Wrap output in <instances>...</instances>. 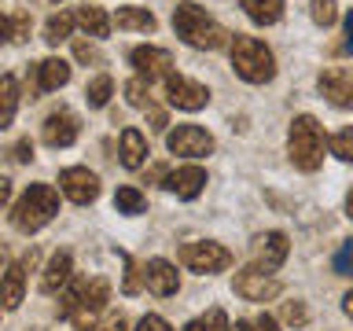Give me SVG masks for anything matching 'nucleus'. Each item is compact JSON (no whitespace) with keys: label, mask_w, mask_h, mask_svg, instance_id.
Here are the masks:
<instances>
[{"label":"nucleus","mask_w":353,"mask_h":331,"mask_svg":"<svg viewBox=\"0 0 353 331\" xmlns=\"http://www.w3.org/2000/svg\"><path fill=\"white\" fill-rule=\"evenodd\" d=\"M346 217L353 221V188H350V192H346Z\"/></svg>","instance_id":"49530a36"},{"label":"nucleus","mask_w":353,"mask_h":331,"mask_svg":"<svg viewBox=\"0 0 353 331\" xmlns=\"http://www.w3.org/2000/svg\"><path fill=\"white\" fill-rule=\"evenodd\" d=\"M110 92H114V81H110L107 74H99V77H92V81H88L85 99H88V107H107Z\"/></svg>","instance_id":"cd10ccee"},{"label":"nucleus","mask_w":353,"mask_h":331,"mask_svg":"<svg viewBox=\"0 0 353 331\" xmlns=\"http://www.w3.org/2000/svg\"><path fill=\"white\" fill-rule=\"evenodd\" d=\"M148 162V140L140 129H121V166L125 170H140Z\"/></svg>","instance_id":"412c9836"},{"label":"nucleus","mask_w":353,"mask_h":331,"mask_svg":"<svg viewBox=\"0 0 353 331\" xmlns=\"http://www.w3.org/2000/svg\"><path fill=\"white\" fill-rule=\"evenodd\" d=\"M0 33H4L11 44H22V41L30 37V11H11V15H4Z\"/></svg>","instance_id":"bb28decb"},{"label":"nucleus","mask_w":353,"mask_h":331,"mask_svg":"<svg viewBox=\"0 0 353 331\" xmlns=\"http://www.w3.org/2000/svg\"><path fill=\"white\" fill-rule=\"evenodd\" d=\"M125 99L132 107H151V81H143V77H132V81H125Z\"/></svg>","instance_id":"c756f323"},{"label":"nucleus","mask_w":353,"mask_h":331,"mask_svg":"<svg viewBox=\"0 0 353 331\" xmlns=\"http://www.w3.org/2000/svg\"><path fill=\"white\" fill-rule=\"evenodd\" d=\"M309 15H313V22L316 26H335V19H339V8H335V0H313V11H309Z\"/></svg>","instance_id":"473e14b6"},{"label":"nucleus","mask_w":353,"mask_h":331,"mask_svg":"<svg viewBox=\"0 0 353 331\" xmlns=\"http://www.w3.org/2000/svg\"><path fill=\"white\" fill-rule=\"evenodd\" d=\"M74 19H77V26H81L88 37H96V41L110 37V26H114V19H110L103 8H96V4H81L74 11Z\"/></svg>","instance_id":"a211bd4d"},{"label":"nucleus","mask_w":353,"mask_h":331,"mask_svg":"<svg viewBox=\"0 0 353 331\" xmlns=\"http://www.w3.org/2000/svg\"><path fill=\"white\" fill-rule=\"evenodd\" d=\"M33 331H37V328H33Z\"/></svg>","instance_id":"09e8293b"},{"label":"nucleus","mask_w":353,"mask_h":331,"mask_svg":"<svg viewBox=\"0 0 353 331\" xmlns=\"http://www.w3.org/2000/svg\"><path fill=\"white\" fill-rule=\"evenodd\" d=\"M254 328H258V331H280V324H276V317H269V313H261L258 320H254Z\"/></svg>","instance_id":"a19ab883"},{"label":"nucleus","mask_w":353,"mask_h":331,"mask_svg":"<svg viewBox=\"0 0 353 331\" xmlns=\"http://www.w3.org/2000/svg\"><path fill=\"white\" fill-rule=\"evenodd\" d=\"M74 22H77V19L70 15V11H55V15H52L48 22H44V44H52V48H55V44L70 41Z\"/></svg>","instance_id":"393cba45"},{"label":"nucleus","mask_w":353,"mask_h":331,"mask_svg":"<svg viewBox=\"0 0 353 331\" xmlns=\"http://www.w3.org/2000/svg\"><path fill=\"white\" fill-rule=\"evenodd\" d=\"M228 55H232V70H236L247 85H269L276 77V55L265 41L258 37H243L236 33L228 44Z\"/></svg>","instance_id":"f03ea898"},{"label":"nucleus","mask_w":353,"mask_h":331,"mask_svg":"<svg viewBox=\"0 0 353 331\" xmlns=\"http://www.w3.org/2000/svg\"><path fill=\"white\" fill-rule=\"evenodd\" d=\"M206 331H232V324H228V317L221 313V309H210L206 313Z\"/></svg>","instance_id":"4c0bfd02"},{"label":"nucleus","mask_w":353,"mask_h":331,"mask_svg":"<svg viewBox=\"0 0 353 331\" xmlns=\"http://www.w3.org/2000/svg\"><path fill=\"white\" fill-rule=\"evenodd\" d=\"M184 331H206V317H199V320H188Z\"/></svg>","instance_id":"37998d69"},{"label":"nucleus","mask_w":353,"mask_h":331,"mask_svg":"<svg viewBox=\"0 0 353 331\" xmlns=\"http://www.w3.org/2000/svg\"><path fill=\"white\" fill-rule=\"evenodd\" d=\"M11 159H15V162H30L33 159V140H19L15 148H11Z\"/></svg>","instance_id":"ea45409f"},{"label":"nucleus","mask_w":353,"mask_h":331,"mask_svg":"<svg viewBox=\"0 0 353 331\" xmlns=\"http://www.w3.org/2000/svg\"><path fill=\"white\" fill-rule=\"evenodd\" d=\"M103 331H129V324H125V317L118 313V317H110L107 324H103Z\"/></svg>","instance_id":"79ce46f5"},{"label":"nucleus","mask_w":353,"mask_h":331,"mask_svg":"<svg viewBox=\"0 0 353 331\" xmlns=\"http://www.w3.org/2000/svg\"><path fill=\"white\" fill-rule=\"evenodd\" d=\"M324 129H320V121L313 114H298L291 121V129H287V154H291L294 170L302 173H316L320 162H324Z\"/></svg>","instance_id":"7ed1b4c3"},{"label":"nucleus","mask_w":353,"mask_h":331,"mask_svg":"<svg viewBox=\"0 0 353 331\" xmlns=\"http://www.w3.org/2000/svg\"><path fill=\"white\" fill-rule=\"evenodd\" d=\"M114 26L118 30H132V33H154L159 19H154L148 8H140V4H125V8L114 11Z\"/></svg>","instance_id":"6ab92c4d"},{"label":"nucleus","mask_w":353,"mask_h":331,"mask_svg":"<svg viewBox=\"0 0 353 331\" xmlns=\"http://www.w3.org/2000/svg\"><path fill=\"white\" fill-rule=\"evenodd\" d=\"M33 70H37V92H55V88H63L70 81V63H63V59H44Z\"/></svg>","instance_id":"aec40b11"},{"label":"nucleus","mask_w":353,"mask_h":331,"mask_svg":"<svg viewBox=\"0 0 353 331\" xmlns=\"http://www.w3.org/2000/svg\"><path fill=\"white\" fill-rule=\"evenodd\" d=\"M287 254H291V243H287L283 232H265V236L254 239V265H261L269 272L280 269L287 261Z\"/></svg>","instance_id":"2eb2a0df"},{"label":"nucleus","mask_w":353,"mask_h":331,"mask_svg":"<svg viewBox=\"0 0 353 331\" xmlns=\"http://www.w3.org/2000/svg\"><path fill=\"white\" fill-rule=\"evenodd\" d=\"M70 272H74L70 250H55L52 258H48V265H44V272H41V294L63 291V287L70 283Z\"/></svg>","instance_id":"f3484780"},{"label":"nucleus","mask_w":353,"mask_h":331,"mask_svg":"<svg viewBox=\"0 0 353 331\" xmlns=\"http://www.w3.org/2000/svg\"><path fill=\"white\" fill-rule=\"evenodd\" d=\"M162 188L165 192H173L176 199H199L206 188V170L203 166H181V170L165 173L162 177Z\"/></svg>","instance_id":"4468645a"},{"label":"nucleus","mask_w":353,"mask_h":331,"mask_svg":"<svg viewBox=\"0 0 353 331\" xmlns=\"http://www.w3.org/2000/svg\"><path fill=\"white\" fill-rule=\"evenodd\" d=\"M181 265L184 269H192L199 276H210V272H225L232 265V250H225L221 243H184L181 247Z\"/></svg>","instance_id":"423d86ee"},{"label":"nucleus","mask_w":353,"mask_h":331,"mask_svg":"<svg viewBox=\"0 0 353 331\" xmlns=\"http://www.w3.org/2000/svg\"><path fill=\"white\" fill-rule=\"evenodd\" d=\"M59 192L70 199V203L88 206V203H96V195H99V177L92 170H85V166H70V170L59 173Z\"/></svg>","instance_id":"9d476101"},{"label":"nucleus","mask_w":353,"mask_h":331,"mask_svg":"<svg viewBox=\"0 0 353 331\" xmlns=\"http://www.w3.org/2000/svg\"><path fill=\"white\" fill-rule=\"evenodd\" d=\"M342 313H346V317L353 320V291H350L346 298H342Z\"/></svg>","instance_id":"c03bdc74"},{"label":"nucleus","mask_w":353,"mask_h":331,"mask_svg":"<svg viewBox=\"0 0 353 331\" xmlns=\"http://www.w3.org/2000/svg\"><path fill=\"white\" fill-rule=\"evenodd\" d=\"M15 107H19V81L4 74L0 77V129H8L15 121Z\"/></svg>","instance_id":"5701e85b"},{"label":"nucleus","mask_w":353,"mask_h":331,"mask_svg":"<svg viewBox=\"0 0 353 331\" xmlns=\"http://www.w3.org/2000/svg\"><path fill=\"white\" fill-rule=\"evenodd\" d=\"M239 8L258 26H272V22L283 19V0H239Z\"/></svg>","instance_id":"4be33fe9"},{"label":"nucleus","mask_w":353,"mask_h":331,"mask_svg":"<svg viewBox=\"0 0 353 331\" xmlns=\"http://www.w3.org/2000/svg\"><path fill=\"white\" fill-rule=\"evenodd\" d=\"M143 276H148V291L159 294V298H170L181 291V272H176V265H170L165 258H151L143 265Z\"/></svg>","instance_id":"dca6fc26"},{"label":"nucleus","mask_w":353,"mask_h":331,"mask_svg":"<svg viewBox=\"0 0 353 331\" xmlns=\"http://www.w3.org/2000/svg\"><path fill=\"white\" fill-rule=\"evenodd\" d=\"M77 132H81L77 114H70V110H52V114L44 118V126H41V140L59 151V148H70V143L77 140Z\"/></svg>","instance_id":"f8f14e48"},{"label":"nucleus","mask_w":353,"mask_h":331,"mask_svg":"<svg viewBox=\"0 0 353 331\" xmlns=\"http://www.w3.org/2000/svg\"><path fill=\"white\" fill-rule=\"evenodd\" d=\"M114 210H118V214L137 217V214H143V210H148V195H143L140 188L125 184V188H118V192H114Z\"/></svg>","instance_id":"a878e982"},{"label":"nucleus","mask_w":353,"mask_h":331,"mask_svg":"<svg viewBox=\"0 0 353 331\" xmlns=\"http://www.w3.org/2000/svg\"><path fill=\"white\" fill-rule=\"evenodd\" d=\"M55 214H59V192H55L52 184H30L19 203H11L8 217H11V225H15L19 232L33 236V232H41Z\"/></svg>","instance_id":"20e7f679"},{"label":"nucleus","mask_w":353,"mask_h":331,"mask_svg":"<svg viewBox=\"0 0 353 331\" xmlns=\"http://www.w3.org/2000/svg\"><path fill=\"white\" fill-rule=\"evenodd\" d=\"M22 283H26V265L22 261L8 265V276H4V309L8 313L19 309V302H22Z\"/></svg>","instance_id":"b1692460"},{"label":"nucleus","mask_w":353,"mask_h":331,"mask_svg":"<svg viewBox=\"0 0 353 331\" xmlns=\"http://www.w3.org/2000/svg\"><path fill=\"white\" fill-rule=\"evenodd\" d=\"M55 4H59V0H55Z\"/></svg>","instance_id":"de8ad7c7"},{"label":"nucleus","mask_w":353,"mask_h":331,"mask_svg":"<svg viewBox=\"0 0 353 331\" xmlns=\"http://www.w3.org/2000/svg\"><path fill=\"white\" fill-rule=\"evenodd\" d=\"M339 55H353V8H350V15H346V26H342V41H339Z\"/></svg>","instance_id":"e433bc0d"},{"label":"nucleus","mask_w":353,"mask_h":331,"mask_svg":"<svg viewBox=\"0 0 353 331\" xmlns=\"http://www.w3.org/2000/svg\"><path fill=\"white\" fill-rule=\"evenodd\" d=\"M232 291H236L243 302H272V298L283 291V283L276 280L269 269H261V265H247V269L236 272Z\"/></svg>","instance_id":"39448f33"},{"label":"nucleus","mask_w":353,"mask_h":331,"mask_svg":"<svg viewBox=\"0 0 353 331\" xmlns=\"http://www.w3.org/2000/svg\"><path fill=\"white\" fill-rule=\"evenodd\" d=\"M81 294H85V283H81V280L66 287L63 298H59V320H70V317L77 313V305H81Z\"/></svg>","instance_id":"7c9ffc66"},{"label":"nucleus","mask_w":353,"mask_h":331,"mask_svg":"<svg viewBox=\"0 0 353 331\" xmlns=\"http://www.w3.org/2000/svg\"><path fill=\"white\" fill-rule=\"evenodd\" d=\"M74 55L81 63H103V55H99L96 44H88V41H74Z\"/></svg>","instance_id":"c9c22d12"},{"label":"nucleus","mask_w":353,"mask_h":331,"mask_svg":"<svg viewBox=\"0 0 353 331\" xmlns=\"http://www.w3.org/2000/svg\"><path fill=\"white\" fill-rule=\"evenodd\" d=\"M327 148H331V154H335V159L353 162V126H350V129H339L335 137L327 140Z\"/></svg>","instance_id":"2f4dec72"},{"label":"nucleus","mask_w":353,"mask_h":331,"mask_svg":"<svg viewBox=\"0 0 353 331\" xmlns=\"http://www.w3.org/2000/svg\"><path fill=\"white\" fill-rule=\"evenodd\" d=\"M110 302V283L103 276H96V280L85 283V294H81V305H77V313L70 317L77 331H96V317L107 309Z\"/></svg>","instance_id":"6e6552de"},{"label":"nucleus","mask_w":353,"mask_h":331,"mask_svg":"<svg viewBox=\"0 0 353 331\" xmlns=\"http://www.w3.org/2000/svg\"><path fill=\"white\" fill-rule=\"evenodd\" d=\"M232 331H258V328L247 324V320H236V324H232Z\"/></svg>","instance_id":"a18cd8bd"},{"label":"nucleus","mask_w":353,"mask_h":331,"mask_svg":"<svg viewBox=\"0 0 353 331\" xmlns=\"http://www.w3.org/2000/svg\"><path fill=\"white\" fill-rule=\"evenodd\" d=\"M165 148L173 154H184V159H206L214 151V137L203 126H195V121H184V126L165 132Z\"/></svg>","instance_id":"0eeeda50"},{"label":"nucleus","mask_w":353,"mask_h":331,"mask_svg":"<svg viewBox=\"0 0 353 331\" xmlns=\"http://www.w3.org/2000/svg\"><path fill=\"white\" fill-rule=\"evenodd\" d=\"M320 92H324L327 103H335L342 110H353V74L342 70V66H331V70L320 74Z\"/></svg>","instance_id":"ddd939ff"},{"label":"nucleus","mask_w":353,"mask_h":331,"mask_svg":"<svg viewBox=\"0 0 353 331\" xmlns=\"http://www.w3.org/2000/svg\"><path fill=\"white\" fill-rule=\"evenodd\" d=\"M125 258V280H121V291L125 294H140L143 287H148V276H143V265H137L129 258V254H121Z\"/></svg>","instance_id":"c85d7f7f"},{"label":"nucleus","mask_w":353,"mask_h":331,"mask_svg":"<svg viewBox=\"0 0 353 331\" xmlns=\"http://www.w3.org/2000/svg\"><path fill=\"white\" fill-rule=\"evenodd\" d=\"M137 331H173V328L165 324V320H162L159 313H148V317H143L140 324H137Z\"/></svg>","instance_id":"58836bf2"},{"label":"nucleus","mask_w":353,"mask_h":331,"mask_svg":"<svg viewBox=\"0 0 353 331\" xmlns=\"http://www.w3.org/2000/svg\"><path fill=\"white\" fill-rule=\"evenodd\" d=\"M165 99H170L176 110H203L210 103V88L192 81V77L170 74V77H165Z\"/></svg>","instance_id":"9b49d317"},{"label":"nucleus","mask_w":353,"mask_h":331,"mask_svg":"<svg viewBox=\"0 0 353 331\" xmlns=\"http://www.w3.org/2000/svg\"><path fill=\"white\" fill-rule=\"evenodd\" d=\"M129 63L132 70H137V77H143V81H165V77L173 74V55L165 48H154V44H140V48L129 52Z\"/></svg>","instance_id":"1a4fd4ad"},{"label":"nucleus","mask_w":353,"mask_h":331,"mask_svg":"<svg viewBox=\"0 0 353 331\" xmlns=\"http://www.w3.org/2000/svg\"><path fill=\"white\" fill-rule=\"evenodd\" d=\"M173 33L181 37L188 48H203V52H217L232 44L228 37L232 33L221 26L214 15H206V8L192 4V0H184V4L173 8Z\"/></svg>","instance_id":"f257e3e1"},{"label":"nucleus","mask_w":353,"mask_h":331,"mask_svg":"<svg viewBox=\"0 0 353 331\" xmlns=\"http://www.w3.org/2000/svg\"><path fill=\"white\" fill-rule=\"evenodd\" d=\"M331 265H335L339 276H353V239L342 243V250L335 254V261H331Z\"/></svg>","instance_id":"72a5a7b5"},{"label":"nucleus","mask_w":353,"mask_h":331,"mask_svg":"<svg viewBox=\"0 0 353 331\" xmlns=\"http://www.w3.org/2000/svg\"><path fill=\"white\" fill-rule=\"evenodd\" d=\"M283 320H287V324H294V328H302L309 320V309L302 302H283Z\"/></svg>","instance_id":"f704fd0d"}]
</instances>
